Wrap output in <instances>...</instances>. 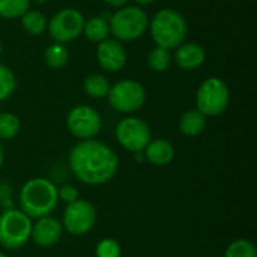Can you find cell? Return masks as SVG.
I'll return each mask as SVG.
<instances>
[{"mask_svg": "<svg viewBox=\"0 0 257 257\" xmlns=\"http://www.w3.org/2000/svg\"><path fill=\"white\" fill-rule=\"evenodd\" d=\"M107 5H110V6H116V8H120V6H123L125 3H126V0H104Z\"/></svg>", "mask_w": 257, "mask_h": 257, "instance_id": "cell-28", "label": "cell"}, {"mask_svg": "<svg viewBox=\"0 0 257 257\" xmlns=\"http://www.w3.org/2000/svg\"><path fill=\"white\" fill-rule=\"evenodd\" d=\"M62 235H63L62 221L48 215V217L38 218L32 224L30 239L41 248H50L60 241Z\"/></svg>", "mask_w": 257, "mask_h": 257, "instance_id": "cell-12", "label": "cell"}, {"mask_svg": "<svg viewBox=\"0 0 257 257\" xmlns=\"http://www.w3.org/2000/svg\"><path fill=\"white\" fill-rule=\"evenodd\" d=\"M187 21L184 15L175 9H161L151 21V35L157 47L167 50L178 48L187 36Z\"/></svg>", "mask_w": 257, "mask_h": 257, "instance_id": "cell-3", "label": "cell"}, {"mask_svg": "<svg viewBox=\"0 0 257 257\" xmlns=\"http://www.w3.org/2000/svg\"><path fill=\"white\" fill-rule=\"evenodd\" d=\"M108 26L117 41H134L146 32L149 18L139 6H123L111 15Z\"/></svg>", "mask_w": 257, "mask_h": 257, "instance_id": "cell-6", "label": "cell"}, {"mask_svg": "<svg viewBox=\"0 0 257 257\" xmlns=\"http://www.w3.org/2000/svg\"><path fill=\"white\" fill-rule=\"evenodd\" d=\"M224 257H257V248L248 239H236L227 245Z\"/></svg>", "mask_w": 257, "mask_h": 257, "instance_id": "cell-23", "label": "cell"}, {"mask_svg": "<svg viewBox=\"0 0 257 257\" xmlns=\"http://www.w3.org/2000/svg\"><path fill=\"white\" fill-rule=\"evenodd\" d=\"M20 209L32 220L51 215L59 203L57 187L47 178H32L20 190Z\"/></svg>", "mask_w": 257, "mask_h": 257, "instance_id": "cell-2", "label": "cell"}, {"mask_svg": "<svg viewBox=\"0 0 257 257\" xmlns=\"http://www.w3.org/2000/svg\"><path fill=\"white\" fill-rule=\"evenodd\" d=\"M84 21L86 20L81 15V12L72 8H66V9H60L59 12H56L51 17V20L47 23V27H48L51 38L56 42L65 44L80 36L84 27Z\"/></svg>", "mask_w": 257, "mask_h": 257, "instance_id": "cell-10", "label": "cell"}, {"mask_svg": "<svg viewBox=\"0 0 257 257\" xmlns=\"http://www.w3.org/2000/svg\"><path fill=\"white\" fill-rule=\"evenodd\" d=\"M3 161H5V151H3V145H2V140H0V169L3 166Z\"/></svg>", "mask_w": 257, "mask_h": 257, "instance_id": "cell-29", "label": "cell"}, {"mask_svg": "<svg viewBox=\"0 0 257 257\" xmlns=\"http://www.w3.org/2000/svg\"><path fill=\"white\" fill-rule=\"evenodd\" d=\"M110 87L111 86H110L108 80L101 74H92V75L86 77L84 83H83L84 92L92 98H104V96H107Z\"/></svg>", "mask_w": 257, "mask_h": 257, "instance_id": "cell-18", "label": "cell"}, {"mask_svg": "<svg viewBox=\"0 0 257 257\" xmlns=\"http://www.w3.org/2000/svg\"><path fill=\"white\" fill-rule=\"evenodd\" d=\"M230 102V90L218 77L206 78L197 89L196 105L203 116L215 117L223 114Z\"/></svg>", "mask_w": 257, "mask_h": 257, "instance_id": "cell-5", "label": "cell"}, {"mask_svg": "<svg viewBox=\"0 0 257 257\" xmlns=\"http://www.w3.org/2000/svg\"><path fill=\"white\" fill-rule=\"evenodd\" d=\"M32 218L21 209H6L0 214V245L6 250L24 247L32 235Z\"/></svg>", "mask_w": 257, "mask_h": 257, "instance_id": "cell-4", "label": "cell"}, {"mask_svg": "<svg viewBox=\"0 0 257 257\" xmlns=\"http://www.w3.org/2000/svg\"><path fill=\"white\" fill-rule=\"evenodd\" d=\"M57 194H59V202H65L66 205L75 202L78 199V190L74 185H63L60 188H57Z\"/></svg>", "mask_w": 257, "mask_h": 257, "instance_id": "cell-27", "label": "cell"}, {"mask_svg": "<svg viewBox=\"0 0 257 257\" xmlns=\"http://www.w3.org/2000/svg\"><path fill=\"white\" fill-rule=\"evenodd\" d=\"M17 87V78L14 72L0 63V102L6 101Z\"/></svg>", "mask_w": 257, "mask_h": 257, "instance_id": "cell-25", "label": "cell"}, {"mask_svg": "<svg viewBox=\"0 0 257 257\" xmlns=\"http://www.w3.org/2000/svg\"><path fill=\"white\" fill-rule=\"evenodd\" d=\"M47 23L48 21L45 20V17L39 11H27L21 17V24H23L24 30L32 36L42 35L44 30L47 29Z\"/></svg>", "mask_w": 257, "mask_h": 257, "instance_id": "cell-19", "label": "cell"}, {"mask_svg": "<svg viewBox=\"0 0 257 257\" xmlns=\"http://www.w3.org/2000/svg\"><path fill=\"white\" fill-rule=\"evenodd\" d=\"M30 8V0H0V17L2 18H18L23 17Z\"/></svg>", "mask_w": 257, "mask_h": 257, "instance_id": "cell-22", "label": "cell"}, {"mask_svg": "<svg viewBox=\"0 0 257 257\" xmlns=\"http://www.w3.org/2000/svg\"><path fill=\"white\" fill-rule=\"evenodd\" d=\"M0 257H9V256H8V254H5V253H2V251H0Z\"/></svg>", "mask_w": 257, "mask_h": 257, "instance_id": "cell-33", "label": "cell"}, {"mask_svg": "<svg viewBox=\"0 0 257 257\" xmlns=\"http://www.w3.org/2000/svg\"><path fill=\"white\" fill-rule=\"evenodd\" d=\"M122 248L117 241L111 238H104L96 244L95 256L96 257H120Z\"/></svg>", "mask_w": 257, "mask_h": 257, "instance_id": "cell-26", "label": "cell"}, {"mask_svg": "<svg viewBox=\"0 0 257 257\" xmlns=\"http://www.w3.org/2000/svg\"><path fill=\"white\" fill-rule=\"evenodd\" d=\"M134 2H137L139 5H149V3H154L155 0H134Z\"/></svg>", "mask_w": 257, "mask_h": 257, "instance_id": "cell-30", "label": "cell"}, {"mask_svg": "<svg viewBox=\"0 0 257 257\" xmlns=\"http://www.w3.org/2000/svg\"><path fill=\"white\" fill-rule=\"evenodd\" d=\"M35 2H36V3H45L47 0H35Z\"/></svg>", "mask_w": 257, "mask_h": 257, "instance_id": "cell-31", "label": "cell"}, {"mask_svg": "<svg viewBox=\"0 0 257 257\" xmlns=\"http://www.w3.org/2000/svg\"><path fill=\"white\" fill-rule=\"evenodd\" d=\"M45 63L53 68V69H60L63 68L66 63H68V59H69V53L66 50V47L63 44H51L48 45V48L45 50Z\"/></svg>", "mask_w": 257, "mask_h": 257, "instance_id": "cell-20", "label": "cell"}, {"mask_svg": "<svg viewBox=\"0 0 257 257\" xmlns=\"http://www.w3.org/2000/svg\"><path fill=\"white\" fill-rule=\"evenodd\" d=\"M96 59L98 63L104 71L117 72L126 63V53L122 44L117 39H104L98 44L96 48Z\"/></svg>", "mask_w": 257, "mask_h": 257, "instance_id": "cell-13", "label": "cell"}, {"mask_svg": "<svg viewBox=\"0 0 257 257\" xmlns=\"http://www.w3.org/2000/svg\"><path fill=\"white\" fill-rule=\"evenodd\" d=\"M143 155H145V160L149 161L152 166L163 167L172 163L175 157V148L166 139H155V140H151L149 145L145 148Z\"/></svg>", "mask_w": 257, "mask_h": 257, "instance_id": "cell-15", "label": "cell"}, {"mask_svg": "<svg viewBox=\"0 0 257 257\" xmlns=\"http://www.w3.org/2000/svg\"><path fill=\"white\" fill-rule=\"evenodd\" d=\"M68 166L80 182L93 187L104 185L116 176L119 157L104 142L81 140L71 148Z\"/></svg>", "mask_w": 257, "mask_h": 257, "instance_id": "cell-1", "label": "cell"}, {"mask_svg": "<svg viewBox=\"0 0 257 257\" xmlns=\"http://www.w3.org/2000/svg\"><path fill=\"white\" fill-rule=\"evenodd\" d=\"M108 104L119 113H134L146 101L145 87L136 80H122L108 90Z\"/></svg>", "mask_w": 257, "mask_h": 257, "instance_id": "cell-8", "label": "cell"}, {"mask_svg": "<svg viewBox=\"0 0 257 257\" xmlns=\"http://www.w3.org/2000/svg\"><path fill=\"white\" fill-rule=\"evenodd\" d=\"M206 128V116L197 108L185 111L179 119V131L187 137H197Z\"/></svg>", "mask_w": 257, "mask_h": 257, "instance_id": "cell-16", "label": "cell"}, {"mask_svg": "<svg viewBox=\"0 0 257 257\" xmlns=\"http://www.w3.org/2000/svg\"><path fill=\"white\" fill-rule=\"evenodd\" d=\"M170 63H172V54H170V50H167V48L155 47L148 56V65L155 72L167 71Z\"/></svg>", "mask_w": 257, "mask_h": 257, "instance_id": "cell-21", "label": "cell"}, {"mask_svg": "<svg viewBox=\"0 0 257 257\" xmlns=\"http://www.w3.org/2000/svg\"><path fill=\"white\" fill-rule=\"evenodd\" d=\"M83 32L86 38L92 42H102L110 35V26L108 21L102 17H93L84 21Z\"/></svg>", "mask_w": 257, "mask_h": 257, "instance_id": "cell-17", "label": "cell"}, {"mask_svg": "<svg viewBox=\"0 0 257 257\" xmlns=\"http://www.w3.org/2000/svg\"><path fill=\"white\" fill-rule=\"evenodd\" d=\"M2 50H3V45H2V39H0V54H2Z\"/></svg>", "mask_w": 257, "mask_h": 257, "instance_id": "cell-32", "label": "cell"}, {"mask_svg": "<svg viewBox=\"0 0 257 257\" xmlns=\"http://www.w3.org/2000/svg\"><path fill=\"white\" fill-rule=\"evenodd\" d=\"M116 140L117 143L133 152H143L145 148L149 145V142L152 140V133L149 125L136 116H128L125 119H122L117 125H116Z\"/></svg>", "mask_w": 257, "mask_h": 257, "instance_id": "cell-7", "label": "cell"}, {"mask_svg": "<svg viewBox=\"0 0 257 257\" xmlns=\"http://www.w3.org/2000/svg\"><path fill=\"white\" fill-rule=\"evenodd\" d=\"M20 119L14 113H0V140H11L20 131Z\"/></svg>", "mask_w": 257, "mask_h": 257, "instance_id": "cell-24", "label": "cell"}, {"mask_svg": "<svg viewBox=\"0 0 257 257\" xmlns=\"http://www.w3.org/2000/svg\"><path fill=\"white\" fill-rule=\"evenodd\" d=\"M96 223V209L95 206L83 199L66 205L63 212L62 226L63 230L72 236H84L89 233Z\"/></svg>", "mask_w": 257, "mask_h": 257, "instance_id": "cell-9", "label": "cell"}, {"mask_svg": "<svg viewBox=\"0 0 257 257\" xmlns=\"http://www.w3.org/2000/svg\"><path fill=\"white\" fill-rule=\"evenodd\" d=\"M101 125L102 120L99 113L89 105H77L66 116L69 133L80 142L95 139L101 131Z\"/></svg>", "mask_w": 257, "mask_h": 257, "instance_id": "cell-11", "label": "cell"}, {"mask_svg": "<svg viewBox=\"0 0 257 257\" xmlns=\"http://www.w3.org/2000/svg\"><path fill=\"white\" fill-rule=\"evenodd\" d=\"M205 59H206V53H205L203 47L196 42L181 44L175 53V60H176L178 66L185 71H194V69L200 68L203 65Z\"/></svg>", "mask_w": 257, "mask_h": 257, "instance_id": "cell-14", "label": "cell"}]
</instances>
